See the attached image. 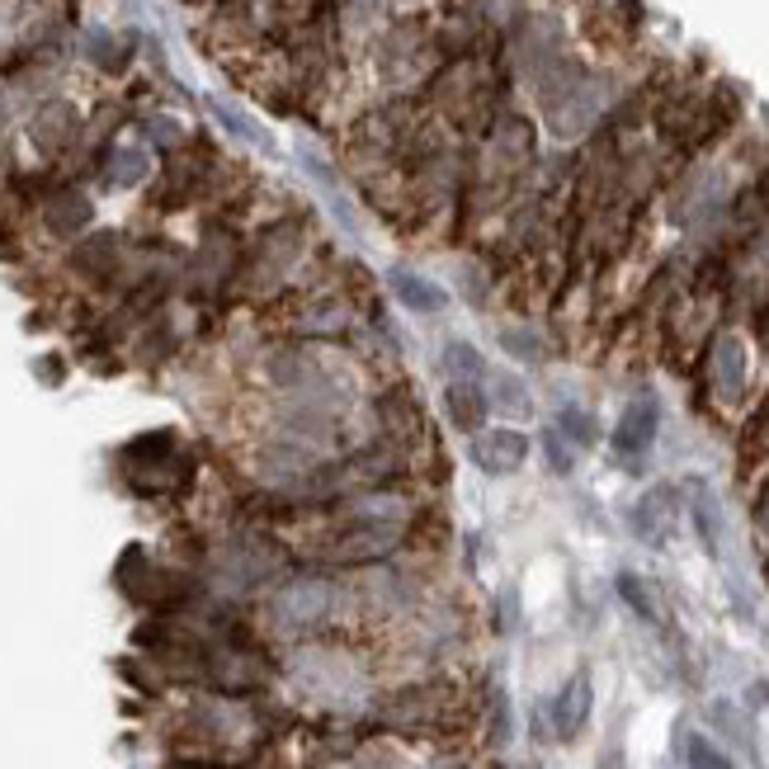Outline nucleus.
Here are the masks:
<instances>
[{
    "label": "nucleus",
    "mask_w": 769,
    "mask_h": 769,
    "mask_svg": "<svg viewBox=\"0 0 769 769\" xmlns=\"http://www.w3.org/2000/svg\"><path fill=\"white\" fill-rule=\"evenodd\" d=\"M147 170H151V156L142 147H109L99 175H105V184H113V190H133V184L147 180Z\"/></svg>",
    "instance_id": "nucleus-14"
},
{
    "label": "nucleus",
    "mask_w": 769,
    "mask_h": 769,
    "mask_svg": "<svg viewBox=\"0 0 769 769\" xmlns=\"http://www.w3.org/2000/svg\"><path fill=\"white\" fill-rule=\"evenodd\" d=\"M487 402L491 406H501L505 416H529V388H524L520 378H510V374H496L491 378V392H487Z\"/></svg>",
    "instance_id": "nucleus-19"
},
{
    "label": "nucleus",
    "mask_w": 769,
    "mask_h": 769,
    "mask_svg": "<svg viewBox=\"0 0 769 769\" xmlns=\"http://www.w3.org/2000/svg\"><path fill=\"white\" fill-rule=\"evenodd\" d=\"M505 736H510V713H505V699L496 694L491 699V746H505Z\"/></svg>",
    "instance_id": "nucleus-27"
},
{
    "label": "nucleus",
    "mask_w": 769,
    "mask_h": 769,
    "mask_svg": "<svg viewBox=\"0 0 769 769\" xmlns=\"http://www.w3.org/2000/svg\"><path fill=\"white\" fill-rule=\"evenodd\" d=\"M657 430H661V406L651 402V396H637V402L623 406L609 444H614L619 459H643V453L657 444Z\"/></svg>",
    "instance_id": "nucleus-7"
},
{
    "label": "nucleus",
    "mask_w": 769,
    "mask_h": 769,
    "mask_svg": "<svg viewBox=\"0 0 769 769\" xmlns=\"http://www.w3.org/2000/svg\"><path fill=\"white\" fill-rule=\"evenodd\" d=\"M85 57L105 71H123L127 57H133V38H113L105 28H95V34H85Z\"/></svg>",
    "instance_id": "nucleus-17"
},
{
    "label": "nucleus",
    "mask_w": 769,
    "mask_h": 769,
    "mask_svg": "<svg viewBox=\"0 0 769 769\" xmlns=\"http://www.w3.org/2000/svg\"><path fill=\"white\" fill-rule=\"evenodd\" d=\"M212 119H218V123H227V127H232V133L236 137H246V142H255V147H260V151H274V142H269L265 133H260V127H255L251 119H246V113H236L232 105H222V99H212Z\"/></svg>",
    "instance_id": "nucleus-22"
},
{
    "label": "nucleus",
    "mask_w": 769,
    "mask_h": 769,
    "mask_svg": "<svg viewBox=\"0 0 769 769\" xmlns=\"http://www.w3.org/2000/svg\"><path fill=\"white\" fill-rule=\"evenodd\" d=\"M619 595L628 600V609L637 619H647V623H661V609H657V595H651V586L643 576H633V572H619Z\"/></svg>",
    "instance_id": "nucleus-21"
},
{
    "label": "nucleus",
    "mask_w": 769,
    "mask_h": 769,
    "mask_svg": "<svg viewBox=\"0 0 769 769\" xmlns=\"http://www.w3.org/2000/svg\"><path fill=\"white\" fill-rule=\"evenodd\" d=\"M694 524H699V538H704V548L718 558V510H713V496H708L704 487L694 491Z\"/></svg>",
    "instance_id": "nucleus-23"
},
{
    "label": "nucleus",
    "mask_w": 769,
    "mask_h": 769,
    "mask_svg": "<svg viewBox=\"0 0 769 769\" xmlns=\"http://www.w3.org/2000/svg\"><path fill=\"white\" fill-rule=\"evenodd\" d=\"M113 467H119V481L127 487V496L137 501H190L204 481V463L198 453L184 444L180 430H147L133 435L127 444L113 449Z\"/></svg>",
    "instance_id": "nucleus-2"
},
{
    "label": "nucleus",
    "mask_w": 769,
    "mask_h": 769,
    "mask_svg": "<svg viewBox=\"0 0 769 769\" xmlns=\"http://www.w3.org/2000/svg\"><path fill=\"white\" fill-rule=\"evenodd\" d=\"M595 769H623V756H619V750H609V756H605L600 765H595Z\"/></svg>",
    "instance_id": "nucleus-29"
},
{
    "label": "nucleus",
    "mask_w": 769,
    "mask_h": 769,
    "mask_svg": "<svg viewBox=\"0 0 769 769\" xmlns=\"http://www.w3.org/2000/svg\"><path fill=\"white\" fill-rule=\"evenodd\" d=\"M544 453H548V467H552V473H558V477H566V473H572V467H576L572 449L562 444V435H558V430H548V435H544Z\"/></svg>",
    "instance_id": "nucleus-25"
},
{
    "label": "nucleus",
    "mask_w": 769,
    "mask_h": 769,
    "mask_svg": "<svg viewBox=\"0 0 769 769\" xmlns=\"http://www.w3.org/2000/svg\"><path fill=\"white\" fill-rule=\"evenodd\" d=\"M501 345H505V354H515V359H524V364H534V359H544V340H538L534 331H524V326H515V331H501Z\"/></svg>",
    "instance_id": "nucleus-24"
},
{
    "label": "nucleus",
    "mask_w": 769,
    "mask_h": 769,
    "mask_svg": "<svg viewBox=\"0 0 769 769\" xmlns=\"http://www.w3.org/2000/svg\"><path fill=\"white\" fill-rule=\"evenodd\" d=\"M756 538H760V548L769 552V487L760 491V501H756Z\"/></svg>",
    "instance_id": "nucleus-28"
},
{
    "label": "nucleus",
    "mask_w": 769,
    "mask_h": 769,
    "mask_svg": "<svg viewBox=\"0 0 769 769\" xmlns=\"http://www.w3.org/2000/svg\"><path fill=\"white\" fill-rule=\"evenodd\" d=\"M388 283H392L396 303H402L406 312H420V317H435V312H444V303H449V293L425 274H416V269H392Z\"/></svg>",
    "instance_id": "nucleus-13"
},
{
    "label": "nucleus",
    "mask_w": 769,
    "mask_h": 769,
    "mask_svg": "<svg viewBox=\"0 0 769 769\" xmlns=\"http://www.w3.org/2000/svg\"><path fill=\"white\" fill-rule=\"evenodd\" d=\"M359 623L350 572H321V566H293L274 590L265 595V628L283 643H312L335 637Z\"/></svg>",
    "instance_id": "nucleus-1"
},
{
    "label": "nucleus",
    "mask_w": 769,
    "mask_h": 769,
    "mask_svg": "<svg viewBox=\"0 0 769 769\" xmlns=\"http://www.w3.org/2000/svg\"><path fill=\"white\" fill-rule=\"evenodd\" d=\"M444 416H449L453 430H463V435L487 430L491 402H487V392H481V382H449L444 388Z\"/></svg>",
    "instance_id": "nucleus-12"
},
{
    "label": "nucleus",
    "mask_w": 769,
    "mask_h": 769,
    "mask_svg": "<svg viewBox=\"0 0 769 769\" xmlns=\"http://www.w3.org/2000/svg\"><path fill=\"white\" fill-rule=\"evenodd\" d=\"M147 133H151L156 147H184V142H180V123H170V119H151Z\"/></svg>",
    "instance_id": "nucleus-26"
},
{
    "label": "nucleus",
    "mask_w": 769,
    "mask_h": 769,
    "mask_svg": "<svg viewBox=\"0 0 769 769\" xmlns=\"http://www.w3.org/2000/svg\"><path fill=\"white\" fill-rule=\"evenodd\" d=\"M708 722H713V728L728 736L732 746H742L750 760H760V742H756V728H750V718L742 713V708L736 704H728V699H718L713 708H708Z\"/></svg>",
    "instance_id": "nucleus-15"
},
{
    "label": "nucleus",
    "mask_w": 769,
    "mask_h": 769,
    "mask_svg": "<svg viewBox=\"0 0 769 769\" xmlns=\"http://www.w3.org/2000/svg\"><path fill=\"white\" fill-rule=\"evenodd\" d=\"M558 435L562 439H572L576 449H595L600 444V425H595L590 411H581V406H566L562 416H558Z\"/></svg>",
    "instance_id": "nucleus-20"
},
{
    "label": "nucleus",
    "mask_w": 769,
    "mask_h": 769,
    "mask_svg": "<svg viewBox=\"0 0 769 769\" xmlns=\"http://www.w3.org/2000/svg\"><path fill=\"white\" fill-rule=\"evenodd\" d=\"M765 694H769V689H765Z\"/></svg>",
    "instance_id": "nucleus-30"
},
{
    "label": "nucleus",
    "mask_w": 769,
    "mask_h": 769,
    "mask_svg": "<svg viewBox=\"0 0 769 769\" xmlns=\"http://www.w3.org/2000/svg\"><path fill=\"white\" fill-rule=\"evenodd\" d=\"M708 388L722 406H742L746 402V382H750V354L742 345V335L722 331L713 345H708Z\"/></svg>",
    "instance_id": "nucleus-4"
},
{
    "label": "nucleus",
    "mask_w": 769,
    "mask_h": 769,
    "mask_svg": "<svg viewBox=\"0 0 769 769\" xmlns=\"http://www.w3.org/2000/svg\"><path fill=\"white\" fill-rule=\"evenodd\" d=\"M680 765L685 769H736L722 746H713L704 732H680Z\"/></svg>",
    "instance_id": "nucleus-16"
},
{
    "label": "nucleus",
    "mask_w": 769,
    "mask_h": 769,
    "mask_svg": "<svg viewBox=\"0 0 769 769\" xmlns=\"http://www.w3.org/2000/svg\"><path fill=\"white\" fill-rule=\"evenodd\" d=\"M66 269L76 279H85L90 289H109V293H123V236L119 232H95L71 246L66 255Z\"/></svg>",
    "instance_id": "nucleus-3"
},
{
    "label": "nucleus",
    "mask_w": 769,
    "mask_h": 769,
    "mask_svg": "<svg viewBox=\"0 0 769 769\" xmlns=\"http://www.w3.org/2000/svg\"><path fill=\"white\" fill-rule=\"evenodd\" d=\"M439 364H444L449 382H481V374H487V364H481V354L467 345V340H453V345H444V354H439Z\"/></svg>",
    "instance_id": "nucleus-18"
},
{
    "label": "nucleus",
    "mask_w": 769,
    "mask_h": 769,
    "mask_svg": "<svg viewBox=\"0 0 769 769\" xmlns=\"http://www.w3.org/2000/svg\"><path fill=\"white\" fill-rule=\"evenodd\" d=\"M590 708H595V685H590V671H576L566 685L558 689V699L548 704V732L558 742H576L590 722Z\"/></svg>",
    "instance_id": "nucleus-6"
},
{
    "label": "nucleus",
    "mask_w": 769,
    "mask_h": 769,
    "mask_svg": "<svg viewBox=\"0 0 769 769\" xmlns=\"http://www.w3.org/2000/svg\"><path fill=\"white\" fill-rule=\"evenodd\" d=\"M133 345H127V354H133V364L137 368H166V364H175V354H180V331H175V321L166 317H151V321H142L133 335Z\"/></svg>",
    "instance_id": "nucleus-11"
},
{
    "label": "nucleus",
    "mask_w": 769,
    "mask_h": 769,
    "mask_svg": "<svg viewBox=\"0 0 769 769\" xmlns=\"http://www.w3.org/2000/svg\"><path fill=\"white\" fill-rule=\"evenodd\" d=\"M28 137H34L38 156H62L71 142L81 137V113L71 109L66 99H48V105L34 113V123H28Z\"/></svg>",
    "instance_id": "nucleus-10"
},
{
    "label": "nucleus",
    "mask_w": 769,
    "mask_h": 769,
    "mask_svg": "<svg viewBox=\"0 0 769 769\" xmlns=\"http://www.w3.org/2000/svg\"><path fill=\"white\" fill-rule=\"evenodd\" d=\"M473 463L487 477H510L520 473L524 459H529V435L515 430V425H496V430H477L473 435Z\"/></svg>",
    "instance_id": "nucleus-5"
},
{
    "label": "nucleus",
    "mask_w": 769,
    "mask_h": 769,
    "mask_svg": "<svg viewBox=\"0 0 769 769\" xmlns=\"http://www.w3.org/2000/svg\"><path fill=\"white\" fill-rule=\"evenodd\" d=\"M38 208H42V227H48V236H57V241H76L85 227H90V218H95V204L76 190V184L52 190Z\"/></svg>",
    "instance_id": "nucleus-9"
},
{
    "label": "nucleus",
    "mask_w": 769,
    "mask_h": 769,
    "mask_svg": "<svg viewBox=\"0 0 769 769\" xmlns=\"http://www.w3.org/2000/svg\"><path fill=\"white\" fill-rule=\"evenodd\" d=\"M675 515H680V491L666 487V481H657V487H647L643 501L633 505L628 524H633V534L643 538V544L661 548L666 538H671V529H675Z\"/></svg>",
    "instance_id": "nucleus-8"
}]
</instances>
